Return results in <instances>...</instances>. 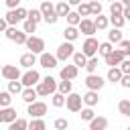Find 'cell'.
Listing matches in <instances>:
<instances>
[{"instance_id":"6da1fadb","label":"cell","mask_w":130,"mask_h":130,"mask_svg":"<svg viewBox=\"0 0 130 130\" xmlns=\"http://www.w3.org/2000/svg\"><path fill=\"white\" fill-rule=\"evenodd\" d=\"M37 93L39 95H49V93H55L57 91V81H55V77H51V75H47L43 81H39L37 83Z\"/></svg>"},{"instance_id":"7a4b0ae2","label":"cell","mask_w":130,"mask_h":130,"mask_svg":"<svg viewBox=\"0 0 130 130\" xmlns=\"http://www.w3.org/2000/svg\"><path fill=\"white\" fill-rule=\"evenodd\" d=\"M39 10H41V14H43V20H47L49 24H55V22H57L59 16H57V12H55V4H53V2L45 0Z\"/></svg>"},{"instance_id":"3957f363","label":"cell","mask_w":130,"mask_h":130,"mask_svg":"<svg viewBox=\"0 0 130 130\" xmlns=\"http://www.w3.org/2000/svg\"><path fill=\"white\" fill-rule=\"evenodd\" d=\"M4 32H6V37H8L10 41H14L16 45H24V41H26V37H28L24 30H18L14 24H8V28H6Z\"/></svg>"},{"instance_id":"277c9868","label":"cell","mask_w":130,"mask_h":130,"mask_svg":"<svg viewBox=\"0 0 130 130\" xmlns=\"http://www.w3.org/2000/svg\"><path fill=\"white\" fill-rule=\"evenodd\" d=\"M24 45H26V49L30 51V53H43L45 51V41L41 39V37H26V41H24Z\"/></svg>"},{"instance_id":"5b68a950","label":"cell","mask_w":130,"mask_h":130,"mask_svg":"<svg viewBox=\"0 0 130 130\" xmlns=\"http://www.w3.org/2000/svg\"><path fill=\"white\" fill-rule=\"evenodd\" d=\"M81 104H83V98H81L79 93H73V91L67 93V98H65V106H67L69 112H79V110H81Z\"/></svg>"},{"instance_id":"8992f818","label":"cell","mask_w":130,"mask_h":130,"mask_svg":"<svg viewBox=\"0 0 130 130\" xmlns=\"http://www.w3.org/2000/svg\"><path fill=\"white\" fill-rule=\"evenodd\" d=\"M26 114H30V118H43L45 114H47V104L45 102H30L28 104V110H26Z\"/></svg>"},{"instance_id":"52a82bcc","label":"cell","mask_w":130,"mask_h":130,"mask_svg":"<svg viewBox=\"0 0 130 130\" xmlns=\"http://www.w3.org/2000/svg\"><path fill=\"white\" fill-rule=\"evenodd\" d=\"M98 47H100V43H98V39H93V35H91V37L85 39V43H83V47H81V53H83L85 57H93V55L98 53Z\"/></svg>"},{"instance_id":"ba28073f","label":"cell","mask_w":130,"mask_h":130,"mask_svg":"<svg viewBox=\"0 0 130 130\" xmlns=\"http://www.w3.org/2000/svg\"><path fill=\"white\" fill-rule=\"evenodd\" d=\"M73 53H75V51H73V43H71V41H65V43L59 45L55 57H57V61H65V59H69Z\"/></svg>"},{"instance_id":"9c48e42d","label":"cell","mask_w":130,"mask_h":130,"mask_svg":"<svg viewBox=\"0 0 130 130\" xmlns=\"http://www.w3.org/2000/svg\"><path fill=\"white\" fill-rule=\"evenodd\" d=\"M20 81H22L24 87H30V85H37V83L41 81V75H39L37 69H28L24 75H20Z\"/></svg>"},{"instance_id":"30bf717a","label":"cell","mask_w":130,"mask_h":130,"mask_svg":"<svg viewBox=\"0 0 130 130\" xmlns=\"http://www.w3.org/2000/svg\"><path fill=\"white\" fill-rule=\"evenodd\" d=\"M124 57H126V55H124V51H122V49H112V51L106 55V65L116 67V65H120V61H122Z\"/></svg>"},{"instance_id":"8fae6325","label":"cell","mask_w":130,"mask_h":130,"mask_svg":"<svg viewBox=\"0 0 130 130\" xmlns=\"http://www.w3.org/2000/svg\"><path fill=\"white\" fill-rule=\"evenodd\" d=\"M104 77H100V75H95V73H89L87 77H85V85H87V89H95V91H100L102 87H104Z\"/></svg>"},{"instance_id":"7c38bea8","label":"cell","mask_w":130,"mask_h":130,"mask_svg":"<svg viewBox=\"0 0 130 130\" xmlns=\"http://www.w3.org/2000/svg\"><path fill=\"white\" fill-rule=\"evenodd\" d=\"M77 28H79V32H83V35H87V37H91V35L95 32V24H93L91 18H81L79 24H77Z\"/></svg>"},{"instance_id":"4fadbf2b","label":"cell","mask_w":130,"mask_h":130,"mask_svg":"<svg viewBox=\"0 0 130 130\" xmlns=\"http://www.w3.org/2000/svg\"><path fill=\"white\" fill-rule=\"evenodd\" d=\"M12 120H16V110L10 108V106H2V108H0V122L10 124Z\"/></svg>"},{"instance_id":"5bb4252c","label":"cell","mask_w":130,"mask_h":130,"mask_svg":"<svg viewBox=\"0 0 130 130\" xmlns=\"http://www.w3.org/2000/svg\"><path fill=\"white\" fill-rule=\"evenodd\" d=\"M39 63L43 65V67H47V69H53V67H57V57L55 55H51V53H41V57H39Z\"/></svg>"},{"instance_id":"9a60e30c","label":"cell","mask_w":130,"mask_h":130,"mask_svg":"<svg viewBox=\"0 0 130 130\" xmlns=\"http://www.w3.org/2000/svg\"><path fill=\"white\" fill-rule=\"evenodd\" d=\"M0 73H2L8 81H10V79H20V69H18L16 65H4Z\"/></svg>"},{"instance_id":"2e32d148","label":"cell","mask_w":130,"mask_h":130,"mask_svg":"<svg viewBox=\"0 0 130 130\" xmlns=\"http://www.w3.org/2000/svg\"><path fill=\"white\" fill-rule=\"evenodd\" d=\"M104 128H108V118H104V116H93V118L89 120V130H104Z\"/></svg>"},{"instance_id":"e0dca14e","label":"cell","mask_w":130,"mask_h":130,"mask_svg":"<svg viewBox=\"0 0 130 130\" xmlns=\"http://www.w3.org/2000/svg\"><path fill=\"white\" fill-rule=\"evenodd\" d=\"M77 69H79V67H77L75 63H73V65H65L59 75H61V79H75V77H77Z\"/></svg>"},{"instance_id":"ac0fdd59","label":"cell","mask_w":130,"mask_h":130,"mask_svg":"<svg viewBox=\"0 0 130 130\" xmlns=\"http://www.w3.org/2000/svg\"><path fill=\"white\" fill-rule=\"evenodd\" d=\"M83 98V104L85 106H89V108H93V106H98V102H100V98H98V91L95 89H89L85 95H81Z\"/></svg>"},{"instance_id":"d6986e66","label":"cell","mask_w":130,"mask_h":130,"mask_svg":"<svg viewBox=\"0 0 130 130\" xmlns=\"http://www.w3.org/2000/svg\"><path fill=\"white\" fill-rule=\"evenodd\" d=\"M20 95H22V100H24L26 104H30V102H35V100H37V95H39V93H37V89L30 85V87H24V89L20 91Z\"/></svg>"},{"instance_id":"ffe728a7","label":"cell","mask_w":130,"mask_h":130,"mask_svg":"<svg viewBox=\"0 0 130 130\" xmlns=\"http://www.w3.org/2000/svg\"><path fill=\"white\" fill-rule=\"evenodd\" d=\"M35 63H37V57H35V53H30V51H28V53H24V55L20 57V65H22V67H26V69H30Z\"/></svg>"},{"instance_id":"44dd1931","label":"cell","mask_w":130,"mask_h":130,"mask_svg":"<svg viewBox=\"0 0 130 130\" xmlns=\"http://www.w3.org/2000/svg\"><path fill=\"white\" fill-rule=\"evenodd\" d=\"M63 35H65V41H71V43H73V41L79 37V28L73 26V24H69V26L63 30Z\"/></svg>"},{"instance_id":"7402d4cb","label":"cell","mask_w":130,"mask_h":130,"mask_svg":"<svg viewBox=\"0 0 130 130\" xmlns=\"http://www.w3.org/2000/svg\"><path fill=\"white\" fill-rule=\"evenodd\" d=\"M106 77H108V81H112V83L120 81V77H122V71H120V67H118V65H116V67H110Z\"/></svg>"},{"instance_id":"603a6c76","label":"cell","mask_w":130,"mask_h":130,"mask_svg":"<svg viewBox=\"0 0 130 130\" xmlns=\"http://www.w3.org/2000/svg\"><path fill=\"white\" fill-rule=\"evenodd\" d=\"M93 24H95V30H104V28H108V24H110V18H108V16H102V14H98V16H95V20H93Z\"/></svg>"},{"instance_id":"cb8c5ba5","label":"cell","mask_w":130,"mask_h":130,"mask_svg":"<svg viewBox=\"0 0 130 130\" xmlns=\"http://www.w3.org/2000/svg\"><path fill=\"white\" fill-rule=\"evenodd\" d=\"M8 126H10V130H24V128H28V122L22 120V118H16V120H12Z\"/></svg>"},{"instance_id":"d4e9b609","label":"cell","mask_w":130,"mask_h":130,"mask_svg":"<svg viewBox=\"0 0 130 130\" xmlns=\"http://www.w3.org/2000/svg\"><path fill=\"white\" fill-rule=\"evenodd\" d=\"M55 12H57V16H67V14H69V2H59V4H55Z\"/></svg>"},{"instance_id":"484cf974","label":"cell","mask_w":130,"mask_h":130,"mask_svg":"<svg viewBox=\"0 0 130 130\" xmlns=\"http://www.w3.org/2000/svg\"><path fill=\"white\" fill-rule=\"evenodd\" d=\"M108 41H110V43H120V41H122V32H120L118 26H114V28L108 32Z\"/></svg>"},{"instance_id":"4316f807","label":"cell","mask_w":130,"mask_h":130,"mask_svg":"<svg viewBox=\"0 0 130 130\" xmlns=\"http://www.w3.org/2000/svg\"><path fill=\"white\" fill-rule=\"evenodd\" d=\"M8 91H10V93H20V91H22V81L10 79V81H8Z\"/></svg>"},{"instance_id":"83f0119b","label":"cell","mask_w":130,"mask_h":130,"mask_svg":"<svg viewBox=\"0 0 130 130\" xmlns=\"http://www.w3.org/2000/svg\"><path fill=\"white\" fill-rule=\"evenodd\" d=\"M71 57H73V63H75L77 67H85V63H87V57H85L81 51H79V53H73Z\"/></svg>"},{"instance_id":"f1b7e54d","label":"cell","mask_w":130,"mask_h":130,"mask_svg":"<svg viewBox=\"0 0 130 130\" xmlns=\"http://www.w3.org/2000/svg\"><path fill=\"white\" fill-rule=\"evenodd\" d=\"M71 87H73V85H71V79H63V81L57 83V89H59L61 93H65V95L71 91Z\"/></svg>"},{"instance_id":"f546056e","label":"cell","mask_w":130,"mask_h":130,"mask_svg":"<svg viewBox=\"0 0 130 130\" xmlns=\"http://www.w3.org/2000/svg\"><path fill=\"white\" fill-rule=\"evenodd\" d=\"M45 120H41V118H32L30 122H28V128L30 130H45Z\"/></svg>"},{"instance_id":"4dcf8cb0","label":"cell","mask_w":130,"mask_h":130,"mask_svg":"<svg viewBox=\"0 0 130 130\" xmlns=\"http://www.w3.org/2000/svg\"><path fill=\"white\" fill-rule=\"evenodd\" d=\"M26 18H28V20H32V22H39V20H43V14H41V10H39V8H32V10H28V12H26Z\"/></svg>"},{"instance_id":"1f68e13d","label":"cell","mask_w":130,"mask_h":130,"mask_svg":"<svg viewBox=\"0 0 130 130\" xmlns=\"http://www.w3.org/2000/svg\"><path fill=\"white\" fill-rule=\"evenodd\" d=\"M85 69H87V73H95V69H98V57H95V55H93V57H87Z\"/></svg>"},{"instance_id":"d6a6232c","label":"cell","mask_w":130,"mask_h":130,"mask_svg":"<svg viewBox=\"0 0 130 130\" xmlns=\"http://www.w3.org/2000/svg\"><path fill=\"white\" fill-rule=\"evenodd\" d=\"M118 110H120V114H124V116L130 118V100H120Z\"/></svg>"},{"instance_id":"836d02e7","label":"cell","mask_w":130,"mask_h":130,"mask_svg":"<svg viewBox=\"0 0 130 130\" xmlns=\"http://www.w3.org/2000/svg\"><path fill=\"white\" fill-rule=\"evenodd\" d=\"M122 10H124V4L120 0H114L110 4V14H122Z\"/></svg>"},{"instance_id":"e575fe53","label":"cell","mask_w":130,"mask_h":130,"mask_svg":"<svg viewBox=\"0 0 130 130\" xmlns=\"http://www.w3.org/2000/svg\"><path fill=\"white\" fill-rule=\"evenodd\" d=\"M110 22H112L114 26L122 28V26H124V22H126V18H124L122 14H112V16H110Z\"/></svg>"},{"instance_id":"d590c367","label":"cell","mask_w":130,"mask_h":130,"mask_svg":"<svg viewBox=\"0 0 130 130\" xmlns=\"http://www.w3.org/2000/svg\"><path fill=\"white\" fill-rule=\"evenodd\" d=\"M53 95V106L55 108H61V106H65V93H51Z\"/></svg>"},{"instance_id":"8d00e7d4","label":"cell","mask_w":130,"mask_h":130,"mask_svg":"<svg viewBox=\"0 0 130 130\" xmlns=\"http://www.w3.org/2000/svg\"><path fill=\"white\" fill-rule=\"evenodd\" d=\"M65 18H67V22H69V24H73V26H77V24H79V20H81L79 12H71V10H69V14H67Z\"/></svg>"},{"instance_id":"74e56055","label":"cell","mask_w":130,"mask_h":130,"mask_svg":"<svg viewBox=\"0 0 130 130\" xmlns=\"http://www.w3.org/2000/svg\"><path fill=\"white\" fill-rule=\"evenodd\" d=\"M22 30H24L26 35H32V32L37 30V22H32V20H28V18H26V20H24V26H22Z\"/></svg>"},{"instance_id":"f35d334b","label":"cell","mask_w":130,"mask_h":130,"mask_svg":"<svg viewBox=\"0 0 130 130\" xmlns=\"http://www.w3.org/2000/svg\"><path fill=\"white\" fill-rule=\"evenodd\" d=\"M79 112H81V120H85V122H89V120L95 116V114H93V110H91L89 106H87V108H81Z\"/></svg>"},{"instance_id":"ab89813d","label":"cell","mask_w":130,"mask_h":130,"mask_svg":"<svg viewBox=\"0 0 130 130\" xmlns=\"http://www.w3.org/2000/svg\"><path fill=\"white\" fill-rule=\"evenodd\" d=\"M10 95H12L10 91H0V108L2 106H10V102H12Z\"/></svg>"},{"instance_id":"60d3db41","label":"cell","mask_w":130,"mask_h":130,"mask_svg":"<svg viewBox=\"0 0 130 130\" xmlns=\"http://www.w3.org/2000/svg\"><path fill=\"white\" fill-rule=\"evenodd\" d=\"M89 12H91L93 16H98V14H102V4H100L98 0H93V2H89Z\"/></svg>"},{"instance_id":"b9f144b4","label":"cell","mask_w":130,"mask_h":130,"mask_svg":"<svg viewBox=\"0 0 130 130\" xmlns=\"http://www.w3.org/2000/svg\"><path fill=\"white\" fill-rule=\"evenodd\" d=\"M110 51H112V43H110V41H108V43H100V47H98V53H100V55L106 57Z\"/></svg>"},{"instance_id":"7bdbcfd3","label":"cell","mask_w":130,"mask_h":130,"mask_svg":"<svg viewBox=\"0 0 130 130\" xmlns=\"http://www.w3.org/2000/svg\"><path fill=\"white\" fill-rule=\"evenodd\" d=\"M77 12H79V16H89L91 12H89V4H77Z\"/></svg>"},{"instance_id":"ee69618b","label":"cell","mask_w":130,"mask_h":130,"mask_svg":"<svg viewBox=\"0 0 130 130\" xmlns=\"http://www.w3.org/2000/svg\"><path fill=\"white\" fill-rule=\"evenodd\" d=\"M55 128H57V130H67V128H69V122H67L65 118H57V120H55Z\"/></svg>"},{"instance_id":"f6af8a7d","label":"cell","mask_w":130,"mask_h":130,"mask_svg":"<svg viewBox=\"0 0 130 130\" xmlns=\"http://www.w3.org/2000/svg\"><path fill=\"white\" fill-rule=\"evenodd\" d=\"M118 67H120V71H122V73H130V59H126V57H124V59L120 61V65H118Z\"/></svg>"},{"instance_id":"bcb514c9","label":"cell","mask_w":130,"mask_h":130,"mask_svg":"<svg viewBox=\"0 0 130 130\" xmlns=\"http://www.w3.org/2000/svg\"><path fill=\"white\" fill-rule=\"evenodd\" d=\"M122 87H126V89H130V73H122V77H120V81H118Z\"/></svg>"},{"instance_id":"7dc6e473","label":"cell","mask_w":130,"mask_h":130,"mask_svg":"<svg viewBox=\"0 0 130 130\" xmlns=\"http://www.w3.org/2000/svg\"><path fill=\"white\" fill-rule=\"evenodd\" d=\"M118 45H120V49L124 51V55H128V57H130V41H124V39H122Z\"/></svg>"},{"instance_id":"c3c4849f","label":"cell","mask_w":130,"mask_h":130,"mask_svg":"<svg viewBox=\"0 0 130 130\" xmlns=\"http://www.w3.org/2000/svg\"><path fill=\"white\" fill-rule=\"evenodd\" d=\"M4 2H6V6H8V8H16V6L20 4V0H4Z\"/></svg>"},{"instance_id":"681fc988","label":"cell","mask_w":130,"mask_h":130,"mask_svg":"<svg viewBox=\"0 0 130 130\" xmlns=\"http://www.w3.org/2000/svg\"><path fill=\"white\" fill-rule=\"evenodd\" d=\"M122 16H124L126 20H130V6H124V10H122Z\"/></svg>"},{"instance_id":"f907efd6","label":"cell","mask_w":130,"mask_h":130,"mask_svg":"<svg viewBox=\"0 0 130 130\" xmlns=\"http://www.w3.org/2000/svg\"><path fill=\"white\" fill-rule=\"evenodd\" d=\"M8 28V22H6V18H0V32H4Z\"/></svg>"},{"instance_id":"816d5d0a","label":"cell","mask_w":130,"mask_h":130,"mask_svg":"<svg viewBox=\"0 0 130 130\" xmlns=\"http://www.w3.org/2000/svg\"><path fill=\"white\" fill-rule=\"evenodd\" d=\"M67 2H69V6H71V4H75V6H77V4L81 2V0H67Z\"/></svg>"},{"instance_id":"f5cc1de1","label":"cell","mask_w":130,"mask_h":130,"mask_svg":"<svg viewBox=\"0 0 130 130\" xmlns=\"http://www.w3.org/2000/svg\"><path fill=\"white\" fill-rule=\"evenodd\" d=\"M120 2H122L124 6H130V0H120Z\"/></svg>"},{"instance_id":"db71d44e","label":"cell","mask_w":130,"mask_h":130,"mask_svg":"<svg viewBox=\"0 0 130 130\" xmlns=\"http://www.w3.org/2000/svg\"><path fill=\"white\" fill-rule=\"evenodd\" d=\"M110 2H114V0H110Z\"/></svg>"},{"instance_id":"11a10c76","label":"cell","mask_w":130,"mask_h":130,"mask_svg":"<svg viewBox=\"0 0 130 130\" xmlns=\"http://www.w3.org/2000/svg\"><path fill=\"white\" fill-rule=\"evenodd\" d=\"M0 71H2V67H0Z\"/></svg>"},{"instance_id":"9f6ffc18","label":"cell","mask_w":130,"mask_h":130,"mask_svg":"<svg viewBox=\"0 0 130 130\" xmlns=\"http://www.w3.org/2000/svg\"><path fill=\"white\" fill-rule=\"evenodd\" d=\"M0 124H2V122H0Z\"/></svg>"}]
</instances>
